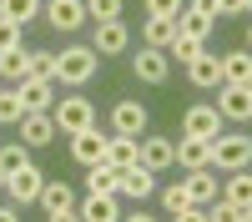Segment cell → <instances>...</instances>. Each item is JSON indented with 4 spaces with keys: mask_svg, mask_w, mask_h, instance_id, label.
<instances>
[{
    "mask_svg": "<svg viewBox=\"0 0 252 222\" xmlns=\"http://www.w3.org/2000/svg\"><path fill=\"white\" fill-rule=\"evenodd\" d=\"M101 56L91 46H71V51H56V81L61 86H86V81L96 76Z\"/></svg>",
    "mask_w": 252,
    "mask_h": 222,
    "instance_id": "obj_1",
    "label": "cell"
},
{
    "mask_svg": "<svg viewBox=\"0 0 252 222\" xmlns=\"http://www.w3.org/2000/svg\"><path fill=\"white\" fill-rule=\"evenodd\" d=\"M247 157H252V141L247 136H227V131H217L212 141H207V167L212 172H232V167H247Z\"/></svg>",
    "mask_w": 252,
    "mask_h": 222,
    "instance_id": "obj_2",
    "label": "cell"
},
{
    "mask_svg": "<svg viewBox=\"0 0 252 222\" xmlns=\"http://www.w3.org/2000/svg\"><path fill=\"white\" fill-rule=\"evenodd\" d=\"M51 121H56V131H81V127H91V121H96V106H91V101L86 96H56L51 101Z\"/></svg>",
    "mask_w": 252,
    "mask_h": 222,
    "instance_id": "obj_3",
    "label": "cell"
},
{
    "mask_svg": "<svg viewBox=\"0 0 252 222\" xmlns=\"http://www.w3.org/2000/svg\"><path fill=\"white\" fill-rule=\"evenodd\" d=\"M212 106H217L222 121H247L252 116V86H247V81H222Z\"/></svg>",
    "mask_w": 252,
    "mask_h": 222,
    "instance_id": "obj_4",
    "label": "cell"
},
{
    "mask_svg": "<svg viewBox=\"0 0 252 222\" xmlns=\"http://www.w3.org/2000/svg\"><path fill=\"white\" fill-rule=\"evenodd\" d=\"M35 202H40V212H46L51 222H71V217H76V192H71V182H46Z\"/></svg>",
    "mask_w": 252,
    "mask_h": 222,
    "instance_id": "obj_5",
    "label": "cell"
},
{
    "mask_svg": "<svg viewBox=\"0 0 252 222\" xmlns=\"http://www.w3.org/2000/svg\"><path fill=\"white\" fill-rule=\"evenodd\" d=\"M40 187H46V172H35L31 161H26L20 172H10V177H5V192H10L15 207H31V202L40 197Z\"/></svg>",
    "mask_w": 252,
    "mask_h": 222,
    "instance_id": "obj_6",
    "label": "cell"
},
{
    "mask_svg": "<svg viewBox=\"0 0 252 222\" xmlns=\"http://www.w3.org/2000/svg\"><path fill=\"white\" fill-rule=\"evenodd\" d=\"M116 192L131 197V202H146V197L157 192V172L141 167V161H131V167H121V177H116Z\"/></svg>",
    "mask_w": 252,
    "mask_h": 222,
    "instance_id": "obj_7",
    "label": "cell"
},
{
    "mask_svg": "<svg viewBox=\"0 0 252 222\" xmlns=\"http://www.w3.org/2000/svg\"><path fill=\"white\" fill-rule=\"evenodd\" d=\"M76 217L81 222H116L121 202H116V192H86V197H76Z\"/></svg>",
    "mask_w": 252,
    "mask_h": 222,
    "instance_id": "obj_8",
    "label": "cell"
},
{
    "mask_svg": "<svg viewBox=\"0 0 252 222\" xmlns=\"http://www.w3.org/2000/svg\"><path fill=\"white\" fill-rule=\"evenodd\" d=\"M71 157L81 161V167L101 161V157H106V131H101L96 121H91V127H81V131H71Z\"/></svg>",
    "mask_w": 252,
    "mask_h": 222,
    "instance_id": "obj_9",
    "label": "cell"
},
{
    "mask_svg": "<svg viewBox=\"0 0 252 222\" xmlns=\"http://www.w3.org/2000/svg\"><path fill=\"white\" fill-rule=\"evenodd\" d=\"M222 127H227V121L217 116V106H212V101H197V106H187V116H182V131H192V136H207V141H212Z\"/></svg>",
    "mask_w": 252,
    "mask_h": 222,
    "instance_id": "obj_10",
    "label": "cell"
},
{
    "mask_svg": "<svg viewBox=\"0 0 252 222\" xmlns=\"http://www.w3.org/2000/svg\"><path fill=\"white\" fill-rule=\"evenodd\" d=\"M126 46H131V31H126L121 20H96V35H91L96 56H121Z\"/></svg>",
    "mask_w": 252,
    "mask_h": 222,
    "instance_id": "obj_11",
    "label": "cell"
},
{
    "mask_svg": "<svg viewBox=\"0 0 252 222\" xmlns=\"http://www.w3.org/2000/svg\"><path fill=\"white\" fill-rule=\"evenodd\" d=\"M182 187H187V197H192L197 207H207V202L217 197V187H222V177H217L212 167H187V177H182Z\"/></svg>",
    "mask_w": 252,
    "mask_h": 222,
    "instance_id": "obj_12",
    "label": "cell"
},
{
    "mask_svg": "<svg viewBox=\"0 0 252 222\" xmlns=\"http://www.w3.org/2000/svg\"><path fill=\"white\" fill-rule=\"evenodd\" d=\"M136 161H141V167H152V172H166V167H172V141H166V136H136Z\"/></svg>",
    "mask_w": 252,
    "mask_h": 222,
    "instance_id": "obj_13",
    "label": "cell"
},
{
    "mask_svg": "<svg viewBox=\"0 0 252 222\" xmlns=\"http://www.w3.org/2000/svg\"><path fill=\"white\" fill-rule=\"evenodd\" d=\"M15 91H20V101H26V111H51V101H56V81L20 76V81H15Z\"/></svg>",
    "mask_w": 252,
    "mask_h": 222,
    "instance_id": "obj_14",
    "label": "cell"
},
{
    "mask_svg": "<svg viewBox=\"0 0 252 222\" xmlns=\"http://www.w3.org/2000/svg\"><path fill=\"white\" fill-rule=\"evenodd\" d=\"M15 127H20V141H26V147H46V141H56V121H51V111H26Z\"/></svg>",
    "mask_w": 252,
    "mask_h": 222,
    "instance_id": "obj_15",
    "label": "cell"
},
{
    "mask_svg": "<svg viewBox=\"0 0 252 222\" xmlns=\"http://www.w3.org/2000/svg\"><path fill=\"white\" fill-rule=\"evenodd\" d=\"M161 212L166 217H182V222H202V207L192 197H187L182 182H172V187H161Z\"/></svg>",
    "mask_w": 252,
    "mask_h": 222,
    "instance_id": "obj_16",
    "label": "cell"
},
{
    "mask_svg": "<svg viewBox=\"0 0 252 222\" xmlns=\"http://www.w3.org/2000/svg\"><path fill=\"white\" fill-rule=\"evenodd\" d=\"M111 131L141 136L146 131V106H141V101H116V106H111Z\"/></svg>",
    "mask_w": 252,
    "mask_h": 222,
    "instance_id": "obj_17",
    "label": "cell"
},
{
    "mask_svg": "<svg viewBox=\"0 0 252 222\" xmlns=\"http://www.w3.org/2000/svg\"><path fill=\"white\" fill-rule=\"evenodd\" d=\"M131 71L141 76V81H166V71H172V61H166V51H157V46H141L136 56H131Z\"/></svg>",
    "mask_w": 252,
    "mask_h": 222,
    "instance_id": "obj_18",
    "label": "cell"
},
{
    "mask_svg": "<svg viewBox=\"0 0 252 222\" xmlns=\"http://www.w3.org/2000/svg\"><path fill=\"white\" fill-rule=\"evenodd\" d=\"M46 20L56 31H81V26H86V0H51Z\"/></svg>",
    "mask_w": 252,
    "mask_h": 222,
    "instance_id": "obj_19",
    "label": "cell"
},
{
    "mask_svg": "<svg viewBox=\"0 0 252 222\" xmlns=\"http://www.w3.org/2000/svg\"><path fill=\"white\" fill-rule=\"evenodd\" d=\"M187 76H192V86H202V91H217L222 86V61L217 56H192V61H187Z\"/></svg>",
    "mask_w": 252,
    "mask_h": 222,
    "instance_id": "obj_20",
    "label": "cell"
},
{
    "mask_svg": "<svg viewBox=\"0 0 252 222\" xmlns=\"http://www.w3.org/2000/svg\"><path fill=\"white\" fill-rule=\"evenodd\" d=\"M172 161H182V167H207V136L182 131V141H172Z\"/></svg>",
    "mask_w": 252,
    "mask_h": 222,
    "instance_id": "obj_21",
    "label": "cell"
},
{
    "mask_svg": "<svg viewBox=\"0 0 252 222\" xmlns=\"http://www.w3.org/2000/svg\"><path fill=\"white\" fill-rule=\"evenodd\" d=\"M141 35H146V46H157V51H166L177 40V20L172 15H146V26H141Z\"/></svg>",
    "mask_w": 252,
    "mask_h": 222,
    "instance_id": "obj_22",
    "label": "cell"
},
{
    "mask_svg": "<svg viewBox=\"0 0 252 222\" xmlns=\"http://www.w3.org/2000/svg\"><path fill=\"white\" fill-rule=\"evenodd\" d=\"M116 177H121V167H111L106 157L91 161L86 167V192H116Z\"/></svg>",
    "mask_w": 252,
    "mask_h": 222,
    "instance_id": "obj_23",
    "label": "cell"
},
{
    "mask_svg": "<svg viewBox=\"0 0 252 222\" xmlns=\"http://www.w3.org/2000/svg\"><path fill=\"white\" fill-rule=\"evenodd\" d=\"M106 161H111V167H131V161H136V136L106 131Z\"/></svg>",
    "mask_w": 252,
    "mask_h": 222,
    "instance_id": "obj_24",
    "label": "cell"
},
{
    "mask_svg": "<svg viewBox=\"0 0 252 222\" xmlns=\"http://www.w3.org/2000/svg\"><path fill=\"white\" fill-rule=\"evenodd\" d=\"M172 20H177V35H192V40H207V35H212V20L197 15V10H187V5H182Z\"/></svg>",
    "mask_w": 252,
    "mask_h": 222,
    "instance_id": "obj_25",
    "label": "cell"
},
{
    "mask_svg": "<svg viewBox=\"0 0 252 222\" xmlns=\"http://www.w3.org/2000/svg\"><path fill=\"white\" fill-rule=\"evenodd\" d=\"M217 197H232V202H252V177H247V167H232V172H227V182L217 187Z\"/></svg>",
    "mask_w": 252,
    "mask_h": 222,
    "instance_id": "obj_26",
    "label": "cell"
},
{
    "mask_svg": "<svg viewBox=\"0 0 252 222\" xmlns=\"http://www.w3.org/2000/svg\"><path fill=\"white\" fill-rule=\"evenodd\" d=\"M26 71H31V51H26V46H10V51H0V76H5V81H20Z\"/></svg>",
    "mask_w": 252,
    "mask_h": 222,
    "instance_id": "obj_27",
    "label": "cell"
},
{
    "mask_svg": "<svg viewBox=\"0 0 252 222\" xmlns=\"http://www.w3.org/2000/svg\"><path fill=\"white\" fill-rule=\"evenodd\" d=\"M217 61H222V81H252V56L247 51H227Z\"/></svg>",
    "mask_w": 252,
    "mask_h": 222,
    "instance_id": "obj_28",
    "label": "cell"
},
{
    "mask_svg": "<svg viewBox=\"0 0 252 222\" xmlns=\"http://www.w3.org/2000/svg\"><path fill=\"white\" fill-rule=\"evenodd\" d=\"M0 15L15 20V26H31V20L40 15V0H0Z\"/></svg>",
    "mask_w": 252,
    "mask_h": 222,
    "instance_id": "obj_29",
    "label": "cell"
},
{
    "mask_svg": "<svg viewBox=\"0 0 252 222\" xmlns=\"http://www.w3.org/2000/svg\"><path fill=\"white\" fill-rule=\"evenodd\" d=\"M26 161H31V147H26V141H15V147H0V177L20 172Z\"/></svg>",
    "mask_w": 252,
    "mask_h": 222,
    "instance_id": "obj_30",
    "label": "cell"
},
{
    "mask_svg": "<svg viewBox=\"0 0 252 222\" xmlns=\"http://www.w3.org/2000/svg\"><path fill=\"white\" fill-rule=\"evenodd\" d=\"M20 116H26L20 91H15V86H0V127H5V121H20Z\"/></svg>",
    "mask_w": 252,
    "mask_h": 222,
    "instance_id": "obj_31",
    "label": "cell"
},
{
    "mask_svg": "<svg viewBox=\"0 0 252 222\" xmlns=\"http://www.w3.org/2000/svg\"><path fill=\"white\" fill-rule=\"evenodd\" d=\"M192 56H202V40H192V35H177L172 46H166V61H182V66H187Z\"/></svg>",
    "mask_w": 252,
    "mask_h": 222,
    "instance_id": "obj_32",
    "label": "cell"
},
{
    "mask_svg": "<svg viewBox=\"0 0 252 222\" xmlns=\"http://www.w3.org/2000/svg\"><path fill=\"white\" fill-rule=\"evenodd\" d=\"M26 76H40V81H56V51H31V71Z\"/></svg>",
    "mask_w": 252,
    "mask_h": 222,
    "instance_id": "obj_33",
    "label": "cell"
},
{
    "mask_svg": "<svg viewBox=\"0 0 252 222\" xmlns=\"http://www.w3.org/2000/svg\"><path fill=\"white\" fill-rule=\"evenodd\" d=\"M86 20H121V0H86Z\"/></svg>",
    "mask_w": 252,
    "mask_h": 222,
    "instance_id": "obj_34",
    "label": "cell"
},
{
    "mask_svg": "<svg viewBox=\"0 0 252 222\" xmlns=\"http://www.w3.org/2000/svg\"><path fill=\"white\" fill-rule=\"evenodd\" d=\"M10 46H20V26L0 15V51H10Z\"/></svg>",
    "mask_w": 252,
    "mask_h": 222,
    "instance_id": "obj_35",
    "label": "cell"
},
{
    "mask_svg": "<svg viewBox=\"0 0 252 222\" xmlns=\"http://www.w3.org/2000/svg\"><path fill=\"white\" fill-rule=\"evenodd\" d=\"M182 0H146V15H177Z\"/></svg>",
    "mask_w": 252,
    "mask_h": 222,
    "instance_id": "obj_36",
    "label": "cell"
},
{
    "mask_svg": "<svg viewBox=\"0 0 252 222\" xmlns=\"http://www.w3.org/2000/svg\"><path fill=\"white\" fill-rule=\"evenodd\" d=\"M187 10H197V15H207V20H217V15H222V5H217V0H192Z\"/></svg>",
    "mask_w": 252,
    "mask_h": 222,
    "instance_id": "obj_37",
    "label": "cell"
},
{
    "mask_svg": "<svg viewBox=\"0 0 252 222\" xmlns=\"http://www.w3.org/2000/svg\"><path fill=\"white\" fill-rule=\"evenodd\" d=\"M217 5H222V15H247L252 0H217Z\"/></svg>",
    "mask_w": 252,
    "mask_h": 222,
    "instance_id": "obj_38",
    "label": "cell"
},
{
    "mask_svg": "<svg viewBox=\"0 0 252 222\" xmlns=\"http://www.w3.org/2000/svg\"><path fill=\"white\" fill-rule=\"evenodd\" d=\"M0 222H15V202H5V207H0Z\"/></svg>",
    "mask_w": 252,
    "mask_h": 222,
    "instance_id": "obj_39",
    "label": "cell"
},
{
    "mask_svg": "<svg viewBox=\"0 0 252 222\" xmlns=\"http://www.w3.org/2000/svg\"><path fill=\"white\" fill-rule=\"evenodd\" d=\"M0 187H5V177H0Z\"/></svg>",
    "mask_w": 252,
    "mask_h": 222,
    "instance_id": "obj_40",
    "label": "cell"
}]
</instances>
